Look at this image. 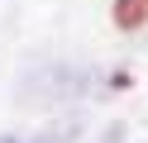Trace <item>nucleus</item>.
Segmentation results:
<instances>
[{
	"instance_id": "1",
	"label": "nucleus",
	"mask_w": 148,
	"mask_h": 143,
	"mask_svg": "<svg viewBox=\"0 0 148 143\" xmlns=\"http://www.w3.org/2000/svg\"><path fill=\"white\" fill-rule=\"evenodd\" d=\"M96 76L77 62H34L19 72L14 81V105H34V110H48V105H67V100H81L91 91Z\"/></svg>"
},
{
	"instance_id": "2",
	"label": "nucleus",
	"mask_w": 148,
	"mask_h": 143,
	"mask_svg": "<svg viewBox=\"0 0 148 143\" xmlns=\"http://www.w3.org/2000/svg\"><path fill=\"white\" fill-rule=\"evenodd\" d=\"M77 133H81V119H67V124H53V129L34 133V138H24V143H77Z\"/></svg>"
},
{
	"instance_id": "3",
	"label": "nucleus",
	"mask_w": 148,
	"mask_h": 143,
	"mask_svg": "<svg viewBox=\"0 0 148 143\" xmlns=\"http://www.w3.org/2000/svg\"><path fill=\"white\" fill-rule=\"evenodd\" d=\"M100 143H124V124H110V129H105V138H100Z\"/></svg>"
},
{
	"instance_id": "4",
	"label": "nucleus",
	"mask_w": 148,
	"mask_h": 143,
	"mask_svg": "<svg viewBox=\"0 0 148 143\" xmlns=\"http://www.w3.org/2000/svg\"><path fill=\"white\" fill-rule=\"evenodd\" d=\"M0 143H24V138H10V133H5V138H0Z\"/></svg>"
}]
</instances>
